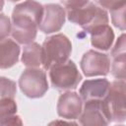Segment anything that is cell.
I'll use <instances>...</instances> for the list:
<instances>
[{"mask_svg":"<svg viewBox=\"0 0 126 126\" xmlns=\"http://www.w3.org/2000/svg\"><path fill=\"white\" fill-rule=\"evenodd\" d=\"M72 52V43L63 33H56L45 38L42 43L43 69L49 70L52 66L65 62Z\"/></svg>","mask_w":126,"mask_h":126,"instance_id":"3","label":"cell"},{"mask_svg":"<svg viewBox=\"0 0 126 126\" xmlns=\"http://www.w3.org/2000/svg\"><path fill=\"white\" fill-rule=\"evenodd\" d=\"M110 83L107 79L86 80L80 88V95L84 101L93 99H103L108 93Z\"/></svg>","mask_w":126,"mask_h":126,"instance_id":"11","label":"cell"},{"mask_svg":"<svg viewBox=\"0 0 126 126\" xmlns=\"http://www.w3.org/2000/svg\"><path fill=\"white\" fill-rule=\"evenodd\" d=\"M94 2L101 8L111 10V9L123 4L124 2H126V0H94Z\"/></svg>","mask_w":126,"mask_h":126,"instance_id":"21","label":"cell"},{"mask_svg":"<svg viewBox=\"0 0 126 126\" xmlns=\"http://www.w3.org/2000/svg\"><path fill=\"white\" fill-rule=\"evenodd\" d=\"M17 112V104L12 97H1L0 99V117L4 120Z\"/></svg>","mask_w":126,"mask_h":126,"instance_id":"17","label":"cell"},{"mask_svg":"<svg viewBox=\"0 0 126 126\" xmlns=\"http://www.w3.org/2000/svg\"><path fill=\"white\" fill-rule=\"evenodd\" d=\"M80 66L86 77L106 76L110 70V58L105 53L91 49L84 53Z\"/></svg>","mask_w":126,"mask_h":126,"instance_id":"7","label":"cell"},{"mask_svg":"<svg viewBox=\"0 0 126 126\" xmlns=\"http://www.w3.org/2000/svg\"><path fill=\"white\" fill-rule=\"evenodd\" d=\"M67 19L90 33L95 28L108 24L107 12L100 6L90 2L81 8L68 10Z\"/></svg>","mask_w":126,"mask_h":126,"instance_id":"4","label":"cell"},{"mask_svg":"<svg viewBox=\"0 0 126 126\" xmlns=\"http://www.w3.org/2000/svg\"><path fill=\"white\" fill-rule=\"evenodd\" d=\"M111 22L114 27L126 31V2L110 10Z\"/></svg>","mask_w":126,"mask_h":126,"instance_id":"16","label":"cell"},{"mask_svg":"<svg viewBox=\"0 0 126 126\" xmlns=\"http://www.w3.org/2000/svg\"><path fill=\"white\" fill-rule=\"evenodd\" d=\"M21 60L28 68H39L43 63L42 46L36 42L27 44L23 49Z\"/></svg>","mask_w":126,"mask_h":126,"instance_id":"14","label":"cell"},{"mask_svg":"<svg viewBox=\"0 0 126 126\" xmlns=\"http://www.w3.org/2000/svg\"><path fill=\"white\" fill-rule=\"evenodd\" d=\"M110 71L115 79L126 81V53H120L113 57Z\"/></svg>","mask_w":126,"mask_h":126,"instance_id":"15","label":"cell"},{"mask_svg":"<svg viewBox=\"0 0 126 126\" xmlns=\"http://www.w3.org/2000/svg\"><path fill=\"white\" fill-rule=\"evenodd\" d=\"M114 40L113 30L106 25L99 26L91 32V43L92 45L99 50H108Z\"/></svg>","mask_w":126,"mask_h":126,"instance_id":"13","label":"cell"},{"mask_svg":"<svg viewBox=\"0 0 126 126\" xmlns=\"http://www.w3.org/2000/svg\"><path fill=\"white\" fill-rule=\"evenodd\" d=\"M1 124L2 125H6V124H13V125H15V124H22V121H21L19 116L12 115V116L4 119V120H1Z\"/></svg>","mask_w":126,"mask_h":126,"instance_id":"22","label":"cell"},{"mask_svg":"<svg viewBox=\"0 0 126 126\" xmlns=\"http://www.w3.org/2000/svg\"><path fill=\"white\" fill-rule=\"evenodd\" d=\"M82 125H107L109 120L105 113L102 99H93L85 101L83 111L79 117Z\"/></svg>","mask_w":126,"mask_h":126,"instance_id":"10","label":"cell"},{"mask_svg":"<svg viewBox=\"0 0 126 126\" xmlns=\"http://www.w3.org/2000/svg\"><path fill=\"white\" fill-rule=\"evenodd\" d=\"M49 79L54 89L58 91H71L78 87L82 80V75L74 61L68 59L49 69Z\"/></svg>","mask_w":126,"mask_h":126,"instance_id":"5","label":"cell"},{"mask_svg":"<svg viewBox=\"0 0 126 126\" xmlns=\"http://www.w3.org/2000/svg\"><path fill=\"white\" fill-rule=\"evenodd\" d=\"M0 40L6 38V36L11 33L12 30V23H10V19L4 15L3 13L1 14L0 17Z\"/></svg>","mask_w":126,"mask_h":126,"instance_id":"19","label":"cell"},{"mask_svg":"<svg viewBox=\"0 0 126 126\" xmlns=\"http://www.w3.org/2000/svg\"><path fill=\"white\" fill-rule=\"evenodd\" d=\"M102 103L109 122L126 121V81L115 80L110 83Z\"/></svg>","mask_w":126,"mask_h":126,"instance_id":"2","label":"cell"},{"mask_svg":"<svg viewBox=\"0 0 126 126\" xmlns=\"http://www.w3.org/2000/svg\"><path fill=\"white\" fill-rule=\"evenodd\" d=\"M19 87L22 93L30 98H38L48 91L46 74L39 68H27L21 74Z\"/></svg>","mask_w":126,"mask_h":126,"instance_id":"6","label":"cell"},{"mask_svg":"<svg viewBox=\"0 0 126 126\" xmlns=\"http://www.w3.org/2000/svg\"><path fill=\"white\" fill-rule=\"evenodd\" d=\"M83 98L75 92L68 91L62 94L57 101V113L68 120L79 119L83 111Z\"/></svg>","mask_w":126,"mask_h":126,"instance_id":"9","label":"cell"},{"mask_svg":"<svg viewBox=\"0 0 126 126\" xmlns=\"http://www.w3.org/2000/svg\"><path fill=\"white\" fill-rule=\"evenodd\" d=\"M43 5L35 0L17 4L12 12V37L21 44L33 42L43 16Z\"/></svg>","mask_w":126,"mask_h":126,"instance_id":"1","label":"cell"},{"mask_svg":"<svg viewBox=\"0 0 126 126\" xmlns=\"http://www.w3.org/2000/svg\"><path fill=\"white\" fill-rule=\"evenodd\" d=\"M43 16L39 25V30L43 33L59 32L65 24L66 12L59 4L49 3L43 6Z\"/></svg>","mask_w":126,"mask_h":126,"instance_id":"8","label":"cell"},{"mask_svg":"<svg viewBox=\"0 0 126 126\" xmlns=\"http://www.w3.org/2000/svg\"><path fill=\"white\" fill-rule=\"evenodd\" d=\"M10 2H16V1H19V0H9Z\"/></svg>","mask_w":126,"mask_h":126,"instance_id":"23","label":"cell"},{"mask_svg":"<svg viewBox=\"0 0 126 126\" xmlns=\"http://www.w3.org/2000/svg\"><path fill=\"white\" fill-rule=\"evenodd\" d=\"M1 97H15L17 88L16 83L8 78L1 77Z\"/></svg>","mask_w":126,"mask_h":126,"instance_id":"18","label":"cell"},{"mask_svg":"<svg viewBox=\"0 0 126 126\" xmlns=\"http://www.w3.org/2000/svg\"><path fill=\"white\" fill-rule=\"evenodd\" d=\"M0 53L1 69H7L14 66L19 61L20 46L19 44L10 38H4L0 40Z\"/></svg>","mask_w":126,"mask_h":126,"instance_id":"12","label":"cell"},{"mask_svg":"<svg viewBox=\"0 0 126 126\" xmlns=\"http://www.w3.org/2000/svg\"><path fill=\"white\" fill-rule=\"evenodd\" d=\"M120 53H126V33H122L119 35L110 52V55L114 57Z\"/></svg>","mask_w":126,"mask_h":126,"instance_id":"20","label":"cell"}]
</instances>
